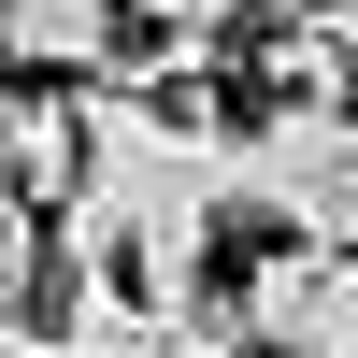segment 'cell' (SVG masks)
Instances as JSON below:
<instances>
[{
    "label": "cell",
    "mask_w": 358,
    "mask_h": 358,
    "mask_svg": "<svg viewBox=\"0 0 358 358\" xmlns=\"http://www.w3.org/2000/svg\"><path fill=\"white\" fill-rule=\"evenodd\" d=\"M229 215L273 229V244L358 258V115H301V101L244 115V129L215 143V229H229Z\"/></svg>",
    "instance_id": "obj_1"
},
{
    "label": "cell",
    "mask_w": 358,
    "mask_h": 358,
    "mask_svg": "<svg viewBox=\"0 0 358 358\" xmlns=\"http://www.w3.org/2000/svg\"><path fill=\"white\" fill-rule=\"evenodd\" d=\"M244 358H358V258L330 244H273L244 273Z\"/></svg>",
    "instance_id": "obj_2"
},
{
    "label": "cell",
    "mask_w": 358,
    "mask_h": 358,
    "mask_svg": "<svg viewBox=\"0 0 358 358\" xmlns=\"http://www.w3.org/2000/svg\"><path fill=\"white\" fill-rule=\"evenodd\" d=\"M258 86L301 101V115H344V86H358V0H273L258 15Z\"/></svg>",
    "instance_id": "obj_3"
},
{
    "label": "cell",
    "mask_w": 358,
    "mask_h": 358,
    "mask_svg": "<svg viewBox=\"0 0 358 358\" xmlns=\"http://www.w3.org/2000/svg\"><path fill=\"white\" fill-rule=\"evenodd\" d=\"M115 57V0H0V86L15 72H101Z\"/></svg>",
    "instance_id": "obj_4"
},
{
    "label": "cell",
    "mask_w": 358,
    "mask_h": 358,
    "mask_svg": "<svg viewBox=\"0 0 358 358\" xmlns=\"http://www.w3.org/2000/svg\"><path fill=\"white\" fill-rule=\"evenodd\" d=\"M72 187H86V115L15 101V215H72Z\"/></svg>",
    "instance_id": "obj_5"
},
{
    "label": "cell",
    "mask_w": 358,
    "mask_h": 358,
    "mask_svg": "<svg viewBox=\"0 0 358 358\" xmlns=\"http://www.w3.org/2000/svg\"><path fill=\"white\" fill-rule=\"evenodd\" d=\"M115 15H143V29H158V43H215V29L244 15V0H115Z\"/></svg>",
    "instance_id": "obj_6"
},
{
    "label": "cell",
    "mask_w": 358,
    "mask_h": 358,
    "mask_svg": "<svg viewBox=\"0 0 358 358\" xmlns=\"http://www.w3.org/2000/svg\"><path fill=\"white\" fill-rule=\"evenodd\" d=\"M0 201H15V86H0Z\"/></svg>",
    "instance_id": "obj_7"
}]
</instances>
